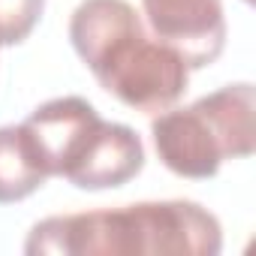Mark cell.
<instances>
[{"label":"cell","instance_id":"obj_6","mask_svg":"<svg viewBox=\"0 0 256 256\" xmlns=\"http://www.w3.org/2000/svg\"><path fill=\"white\" fill-rule=\"evenodd\" d=\"M48 169L28 133V126H0V205L34 196L48 181Z\"/></svg>","mask_w":256,"mask_h":256},{"label":"cell","instance_id":"obj_1","mask_svg":"<svg viewBox=\"0 0 256 256\" xmlns=\"http://www.w3.org/2000/svg\"><path fill=\"white\" fill-rule=\"evenodd\" d=\"M70 42L102 90L126 108L160 114L187 90V60L126 0H82L70 18Z\"/></svg>","mask_w":256,"mask_h":256},{"label":"cell","instance_id":"obj_4","mask_svg":"<svg viewBox=\"0 0 256 256\" xmlns=\"http://www.w3.org/2000/svg\"><path fill=\"white\" fill-rule=\"evenodd\" d=\"M253 114L256 94L250 82L226 84L184 108H166L151 120L157 157L178 178H214L226 160L253 154Z\"/></svg>","mask_w":256,"mask_h":256},{"label":"cell","instance_id":"obj_3","mask_svg":"<svg viewBox=\"0 0 256 256\" xmlns=\"http://www.w3.org/2000/svg\"><path fill=\"white\" fill-rule=\"evenodd\" d=\"M24 126L48 175L78 190H114L145 169L142 136L126 124L102 120L82 96L42 102Z\"/></svg>","mask_w":256,"mask_h":256},{"label":"cell","instance_id":"obj_7","mask_svg":"<svg viewBox=\"0 0 256 256\" xmlns=\"http://www.w3.org/2000/svg\"><path fill=\"white\" fill-rule=\"evenodd\" d=\"M46 0H0V48L22 46L40 24Z\"/></svg>","mask_w":256,"mask_h":256},{"label":"cell","instance_id":"obj_2","mask_svg":"<svg viewBox=\"0 0 256 256\" xmlns=\"http://www.w3.org/2000/svg\"><path fill=\"white\" fill-rule=\"evenodd\" d=\"M220 247V220L190 199L48 217L30 229L24 244L30 256H217Z\"/></svg>","mask_w":256,"mask_h":256},{"label":"cell","instance_id":"obj_5","mask_svg":"<svg viewBox=\"0 0 256 256\" xmlns=\"http://www.w3.org/2000/svg\"><path fill=\"white\" fill-rule=\"evenodd\" d=\"M145 24L172 46L190 70L211 66L226 48L223 0H142Z\"/></svg>","mask_w":256,"mask_h":256}]
</instances>
